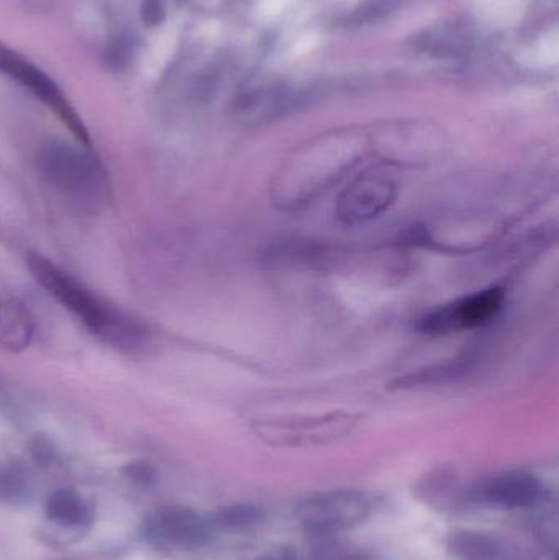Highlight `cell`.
<instances>
[{"label": "cell", "mask_w": 559, "mask_h": 560, "mask_svg": "<svg viewBox=\"0 0 559 560\" xmlns=\"http://www.w3.org/2000/svg\"><path fill=\"white\" fill-rule=\"evenodd\" d=\"M28 269L37 277L43 289L50 292L66 310L86 326L87 330L120 348H132L143 338L145 331L130 318L115 312L107 303L94 295L78 279L64 272L60 266L40 254H32L27 259Z\"/></svg>", "instance_id": "6da1fadb"}, {"label": "cell", "mask_w": 559, "mask_h": 560, "mask_svg": "<svg viewBox=\"0 0 559 560\" xmlns=\"http://www.w3.org/2000/svg\"><path fill=\"white\" fill-rule=\"evenodd\" d=\"M41 179L76 202H99L107 194V174L94 154L66 141H50L37 156Z\"/></svg>", "instance_id": "7a4b0ae2"}, {"label": "cell", "mask_w": 559, "mask_h": 560, "mask_svg": "<svg viewBox=\"0 0 559 560\" xmlns=\"http://www.w3.org/2000/svg\"><path fill=\"white\" fill-rule=\"evenodd\" d=\"M358 164L353 151L337 150L322 151V153L302 154L279 171L278 179L274 182L276 199L284 205H299L314 199L315 195L332 186Z\"/></svg>", "instance_id": "3957f363"}, {"label": "cell", "mask_w": 559, "mask_h": 560, "mask_svg": "<svg viewBox=\"0 0 559 560\" xmlns=\"http://www.w3.org/2000/svg\"><path fill=\"white\" fill-rule=\"evenodd\" d=\"M371 503L356 490H330L300 500L294 518L314 538H335L368 520Z\"/></svg>", "instance_id": "277c9868"}, {"label": "cell", "mask_w": 559, "mask_h": 560, "mask_svg": "<svg viewBox=\"0 0 559 560\" xmlns=\"http://www.w3.org/2000/svg\"><path fill=\"white\" fill-rule=\"evenodd\" d=\"M504 302L505 292L502 287L481 290L427 313L420 320L419 330L425 335L435 336L476 330L491 323L499 315Z\"/></svg>", "instance_id": "5b68a950"}, {"label": "cell", "mask_w": 559, "mask_h": 560, "mask_svg": "<svg viewBox=\"0 0 559 560\" xmlns=\"http://www.w3.org/2000/svg\"><path fill=\"white\" fill-rule=\"evenodd\" d=\"M396 195L397 186L392 177L384 172L366 171L341 192L335 213L343 225H363L386 212Z\"/></svg>", "instance_id": "8992f818"}, {"label": "cell", "mask_w": 559, "mask_h": 560, "mask_svg": "<svg viewBox=\"0 0 559 560\" xmlns=\"http://www.w3.org/2000/svg\"><path fill=\"white\" fill-rule=\"evenodd\" d=\"M358 418L346 413L297 418V420L264 421L256 425V433L274 446H307L322 444L351 433Z\"/></svg>", "instance_id": "52a82bcc"}, {"label": "cell", "mask_w": 559, "mask_h": 560, "mask_svg": "<svg viewBox=\"0 0 559 560\" xmlns=\"http://www.w3.org/2000/svg\"><path fill=\"white\" fill-rule=\"evenodd\" d=\"M304 102V94L287 86L286 82L273 77H258L240 92L235 110L241 122L256 127L294 112Z\"/></svg>", "instance_id": "ba28073f"}, {"label": "cell", "mask_w": 559, "mask_h": 560, "mask_svg": "<svg viewBox=\"0 0 559 560\" xmlns=\"http://www.w3.org/2000/svg\"><path fill=\"white\" fill-rule=\"evenodd\" d=\"M0 73L14 77L15 81H19L22 86L30 89L38 99L43 100L46 105H50L51 110L56 112L69 130L73 131V135L78 138V141L89 145V135H87L86 127L82 125L81 118L71 109L68 100L64 99V95L50 77L45 76L37 68H33L32 64L27 63L15 51L7 50L4 45H0Z\"/></svg>", "instance_id": "9c48e42d"}, {"label": "cell", "mask_w": 559, "mask_h": 560, "mask_svg": "<svg viewBox=\"0 0 559 560\" xmlns=\"http://www.w3.org/2000/svg\"><path fill=\"white\" fill-rule=\"evenodd\" d=\"M473 498L505 510H533L548 502V488L533 474L509 472L479 485Z\"/></svg>", "instance_id": "30bf717a"}, {"label": "cell", "mask_w": 559, "mask_h": 560, "mask_svg": "<svg viewBox=\"0 0 559 560\" xmlns=\"http://www.w3.org/2000/svg\"><path fill=\"white\" fill-rule=\"evenodd\" d=\"M150 529L156 541L186 551L207 546L214 533L210 529L209 521L197 515L196 511L182 506H173L161 511Z\"/></svg>", "instance_id": "8fae6325"}, {"label": "cell", "mask_w": 559, "mask_h": 560, "mask_svg": "<svg viewBox=\"0 0 559 560\" xmlns=\"http://www.w3.org/2000/svg\"><path fill=\"white\" fill-rule=\"evenodd\" d=\"M415 45L435 58L463 61L473 48V35L463 23H440L420 33Z\"/></svg>", "instance_id": "7c38bea8"}, {"label": "cell", "mask_w": 559, "mask_h": 560, "mask_svg": "<svg viewBox=\"0 0 559 560\" xmlns=\"http://www.w3.org/2000/svg\"><path fill=\"white\" fill-rule=\"evenodd\" d=\"M35 321L22 302L0 299V348L20 353L32 343Z\"/></svg>", "instance_id": "4fadbf2b"}, {"label": "cell", "mask_w": 559, "mask_h": 560, "mask_svg": "<svg viewBox=\"0 0 559 560\" xmlns=\"http://www.w3.org/2000/svg\"><path fill=\"white\" fill-rule=\"evenodd\" d=\"M446 551L453 560H505V547L491 534L458 529L446 539Z\"/></svg>", "instance_id": "5bb4252c"}, {"label": "cell", "mask_w": 559, "mask_h": 560, "mask_svg": "<svg viewBox=\"0 0 559 560\" xmlns=\"http://www.w3.org/2000/svg\"><path fill=\"white\" fill-rule=\"evenodd\" d=\"M415 493L425 505L433 506L437 510H453L469 498H473V493L463 490L458 477L448 470H437L427 475Z\"/></svg>", "instance_id": "9a60e30c"}, {"label": "cell", "mask_w": 559, "mask_h": 560, "mask_svg": "<svg viewBox=\"0 0 559 560\" xmlns=\"http://www.w3.org/2000/svg\"><path fill=\"white\" fill-rule=\"evenodd\" d=\"M212 531H223V533H246L260 528L266 521V513L260 506L240 505L223 506L215 511L214 515L207 518Z\"/></svg>", "instance_id": "2e32d148"}, {"label": "cell", "mask_w": 559, "mask_h": 560, "mask_svg": "<svg viewBox=\"0 0 559 560\" xmlns=\"http://www.w3.org/2000/svg\"><path fill=\"white\" fill-rule=\"evenodd\" d=\"M46 513L51 520L68 524V526H76V524H84L89 521V511H87L86 505L82 503L76 493L69 492V490L53 493L46 505Z\"/></svg>", "instance_id": "e0dca14e"}, {"label": "cell", "mask_w": 559, "mask_h": 560, "mask_svg": "<svg viewBox=\"0 0 559 560\" xmlns=\"http://www.w3.org/2000/svg\"><path fill=\"white\" fill-rule=\"evenodd\" d=\"M319 542L305 556L307 560H376L361 547L346 546L333 538H317Z\"/></svg>", "instance_id": "ac0fdd59"}, {"label": "cell", "mask_w": 559, "mask_h": 560, "mask_svg": "<svg viewBox=\"0 0 559 560\" xmlns=\"http://www.w3.org/2000/svg\"><path fill=\"white\" fill-rule=\"evenodd\" d=\"M399 0H366L345 19V27H360L386 19L396 10Z\"/></svg>", "instance_id": "d6986e66"}, {"label": "cell", "mask_w": 559, "mask_h": 560, "mask_svg": "<svg viewBox=\"0 0 559 560\" xmlns=\"http://www.w3.org/2000/svg\"><path fill=\"white\" fill-rule=\"evenodd\" d=\"M27 493V477L19 466H0V502H15Z\"/></svg>", "instance_id": "ffe728a7"}, {"label": "cell", "mask_w": 559, "mask_h": 560, "mask_svg": "<svg viewBox=\"0 0 559 560\" xmlns=\"http://www.w3.org/2000/svg\"><path fill=\"white\" fill-rule=\"evenodd\" d=\"M125 475L140 485H151L156 479L155 469L145 462H135V464L125 467Z\"/></svg>", "instance_id": "44dd1931"}, {"label": "cell", "mask_w": 559, "mask_h": 560, "mask_svg": "<svg viewBox=\"0 0 559 560\" xmlns=\"http://www.w3.org/2000/svg\"><path fill=\"white\" fill-rule=\"evenodd\" d=\"M251 560H307V556L297 551L294 547L284 546L269 549L260 556L253 557Z\"/></svg>", "instance_id": "7402d4cb"}]
</instances>
